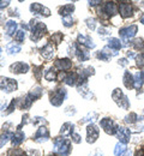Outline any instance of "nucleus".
Segmentation results:
<instances>
[{
  "instance_id": "bb28decb",
  "label": "nucleus",
  "mask_w": 144,
  "mask_h": 156,
  "mask_svg": "<svg viewBox=\"0 0 144 156\" xmlns=\"http://www.w3.org/2000/svg\"><path fill=\"white\" fill-rule=\"evenodd\" d=\"M30 98H33V101H35V100H37V98H41L42 95V89L40 87H37V88H34V89H31V91L28 94Z\"/></svg>"
},
{
  "instance_id": "2f4dec72",
  "label": "nucleus",
  "mask_w": 144,
  "mask_h": 156,
  "mask_svg": "<svg viewBox=\"0 0 144 156\" xmlns=\"http://www.w3.org/2000/svg\"><path fill=\"white\" fill-rule=\"evenodd\" d=\"M109 47H111V48H114V49L117 51V49H120L121 43H120V41H119V40L111 39L109 40Z\"/></svg>"
},
{
  "instance_id": "72a5a7b5",
  "label": "nucleus",
  "mask_w": 144,
  "mask_h": 156,
  "mask_svg": "<svg viewBox=\"0 0 144 156\" xmlns=\"http://www.w3.org/2000/svg\"><path fill=\"white\" fill-rule=\"evenodd\" d=\"M16 105H17V100H15V98H13V100L11 101V103H10V106H9L7 108H6L7 111L5 112V114H10V113H12V112H13V109L16 108Z\"/></svg>"
},
{
  "instance_id": "37998d69",
  "label": "nucleus",
  "mask_w": 144,
  "mask_h": 156,
  "mask_svg": "<svg viewBox=\"0 0 144 156\" xmlns=\"http://www.w3.org/2000/svg\"><path fill=\"white\" fill-rule=\"evenodd\" d=\"M99 34H100V35H106V34H107V31H106L104 29H102V28H100V30H99Z\"/></svg>"
},
{
  "instance_id": "0eeeda50",
  "label": "nucleus",
  "mask_w": 144,
  "mask_h": 156,
  "mask_svg": "<svg viewBox=\"0 0 144 156\" xmlns=\"http://www.w3.org/2000/svg\"><path fill=\"white\" fill-rule=\"evenodd\" d=\"M30 11L33 13H35V15H41V16H44V17H48L51 15V11L47 7L42 6L41 4H39V2H33L30 5Z\"/></svg>"
},
{
  "instance_id": "a19ab883",
  "label": "nucleus",
  "mask_w": 144,
  "mask_h": 156,
  "mask_svg": "<svg viewBox=\"0 0 144 156\" xmlns=\"http://www.w3.org/2000/svg\"><path fill=\"white\" fill-rule=\"evenodd\" d=\"M71 137H72V140H73L75 143H81V140H82V139H81V136L77 135V133H75V132L71 135Z\"/></svg>"
},
{
  "instance_id": "9b49d317",
  "label": "nucleus",
  "mask_w": 144,
  "mask_h": 156,
  "mask_svg": "<svg viewBox=\"0 0 144 156\" xmlns=\"http://www.w3.org/2000/svg\"><path fill=\"white\" fill-rule=\"evenodd\" d=\"M55 67H58L59 70H62V71L70 70V69L72 67V61L67 58L58 59V60L55 61Z\"/></svg>"
},
{
  "instance_id": "412c9836",
  "label": "nucleus",
  "mask_w": 144,
  "mask_h": 156,
  "mask_svg": "<svg viewBox=\"0 0 144 156\" xmlns=\"http://www.w3.org/2000/svg\"><path fill=\"white\" fill-rule=\"evenodd\" d=\"M16 29H17V23L15 20H9L6 23V25H5V30H6V35L7 36L13 35V33L16 31Z\"/></svg>"
},
{
  "instance_id": "c03bdc74",
  "label": "nucleus",
  "mask_w": 144,
  "mask_h": 156,
  "mask_svg": "<svg viewBox=\"0 0 144 156\" xmlns=\"http://www.w3.org/2000/svg\"><path fill=\"white\" fill-rule=\"evenodd\" d=\"M119 64H121V65H126V60H125V59H121V60H119Z\"/></svg>"
},
{
  "instance_id": "c85d7f7f",
  "label": "nucleus",
  "mask_w": 144,
  "mask_h": 156,
  "mask_svg": "<svg viewBox=\"0 0 144 156\" xmlns=\"http://www.w3.org/2000/svg\"><path fill=\"white\" fill-rule=\"evenodd\" d=\"M12 136H13V133H12V132H4V133L1 135V137H0V148H1V147H4V145L9 142L10 137L12 138Z\"/></svg>"
},
{
  "instance_id": "6e6552de",
  "label": "nucleus",
  "mask_w": 144,
  "mask_h": 156,
  "mask_svg": "<svg viewBox=\"0 0 144 156\" xmlns=\"http://www.w3.org/2000/svg\"><path fill=\"white\" fill-rule=\"evenodd\" d=\"M97 138H99V129L93 124L88 125V127H86V142L94 143Z\"/></svg>"
},
{
  "instance_id": "393cba45",
  "label": "nucleus",
  "mask_w": 144,
  "mask_h": 156,
  "mask_svg": "<svg viewBox=\"0 0 144 156\" xmlns=\"http://www.w3.org/2000/svg\"><path fill=\"white\" fill-rule=\"evenodd\" d=\"M6 51H7L9 54H16V53L21 52V46L17 44V43H15V42H11V43L7 44Z\"/></svg>"
},
{
  "instance_id": "a878e982",
  "label": "nucleus",
  "mask_w": 144,
  "mask_h": 156,
  "mask_svg": "<svg viewBox=\"0 0 144 156\" xmlns=\"http://www.w3.org/2000/svg\"><path fill=\"white\" fill-rule=\"evenodd\" d=\"M124 83H125V87L126 88H132L133 87V83H135V79L131 76L130 72H125V76H124Z\"/></svg>"
},
{
  "instance_id": "a18cd8bd",
  "label": "nucleus",
  "mask_w": 144,
  "mask_h": 156,
  "mask_svg": "<svg viewBox=\"0 0 144 156\" xmlns=\"http://www.w3.org/2000/svg\"><path fill=\"white\" fill-rule=\"evenodd\" d=\"M99 2H100V1H90L89 4H90V5H96V4H99Z\"/></svg>"
},
{
  "instance_id": "de8ad7c7",
  "label": "nucleus",
  "mask_w": 144,
  "mask_h": 156,
  "mask_svg": "<svg viewBox=\"0 0 144 156\" xmlns=\"http://www.w3.org/2000/svg\"><path fill=\"white\" fill-rule=\"evenodd\" d=\"M0 53H1V48H0Z\"/></svg>"
},
{
  "instance_id": "5701e85b",
  "label": "nucleus",
  "mask_w": 144,
  "mask_h": 156,
  "mask_svg": "<svg viewBox=\"0 0 144 156\" xmlns=\"http://www.w3.org/2000/svg\"><path fill=\"white\" fill-rule=\"evenodd\" d=\"M73 10H75V6L72 5V4H68V5H65V6H62L61 9L59 10V13L64 16V17H66V16H71V13L73 12Z\"/></svg>"
},
{
  "instance_id": "f257e3e1",
  "label": "nucleus",
  "mask_w": 144,
  "mask_h": 156,
  "mask_svg": "<svg viewBox=\"0 0 144 156\" xmlns=\"http://www.w3.org/2000/svg\"><path fill=\"white\" fill-rule=\"evenodd\" d=\"M54 150L60 156H67L71 153V142L66 138L58 137L54 139Z\"/></svg>"
},
{
  "instance_id": "ddd939ff",
  "label": "nucleus",
  "mask_w": 144,
  "mask_h": 156,
  "mask_svg": "<svg viewBox=\"0 0 144 156\" xmlns=\"http://www.w3.org/2000/svg\"><path fill=\"white\" fill-rule=\"evenodd\" d=\"M119 11H120V15L123 16L124 18H127V17H130V16L132 15V7H131V5L127 4V2L120 4Z\"/></svg>"
},
{
  "instance_id": "aec40b11",
  "label": "nucleus",
  "mask_w": 144,
  "mask_h": 156,
  "mask_svg": "<svg viewBox=\"0 0 144 156\" xmlns=\"http://www.w3.org/2000/svg\"><path fill=\"white\" fill-rule=\"evenodd\" d=\"M78 42L83 46L88 47V48H94L95 47V43H93V40L88 37V36H84V35H78Z\"/></svg>"
},
{
  "instance_id": "f704fd0d",
  "label": "nucleus",
  "mask_w": 144,
  "mask_h": 156,
  "mask_svg": "<svg viewBox=\"0 0 144 156\" xmlns=\"http://www.w3.org/2000/svg\"><path fill=\"white\" fill-rule=\"evenodd\" d=\"M24 39H25V33L24 31H22V30H19V31H17V34L15 35V40L17 41V42H23L24 41Z\"/></svg>"
},
{
  "instance_id": "4c0bfd02",
  "label": "nucleus",
  "mask_w": 144,
  "mask_h": 156,
  "mask_svg": "<svg viewBox=\"0 0 144 156\" xmlns=\"http://www.w3.org/2000/svg\"><path fill=\"white\" fill-rule=\"evenodd\" d=\"M132 44L135 46L136 49H143L144 48V43H143V40H136L132 42Z\"/></svg>"
},
{
  "instance_id": "423d86ee",
  "label": "nucleus",
  "mask_w": 144,
  "mask_h": 156,
  "mask_svg": "<svg viewBox=\"0 0 144 156\" xmlns=\"http://www.w3.org/2000/svg\"><path fill=\"white\" fill-rule=\"evenodd\" d=\"M113 100L123 108H128V101H127V98L121 93L120 89H115V91L113 93Z\"/></svg>"
},
{
  "instance_id": "1a4fd4ad",
  "label": "nucleus",
  "mask_w": 144,
  "mask_h": 156,
  "mask_svg": "<svg viewBox=\"0 0 144 156\" xmlns=\"http://www.w3.org/2000/svg\"><path fill=\"white\" fill-rule=\"evenodd\" d=\"M10 71L12 72V73H17V75H19V73H25V72H28L29 71V65L28 64H25V62H15V64H12L11 66H10Z\"/></svg>"
},
{
  "instance_id": "9d476101",
  "label": "nucleus",
  "mask_w": 144,
  "mask_h": 156,
  "mask_svg": "<svg viewBox=\"0 0 144 156\" xmlns=\"http://www.w3.org/2000/svg\"><path fill=\"white\" fill-rule=\"evenodd\" d=\"M48 138H49V131H48V129L41 126V127L36 131V133H35V136H34V140L37 142V143H43V142H46Z\"/></svg>"
},
{
  "instance_id": "c756f323",
  "label": "nucleus",
  "mask_w": 144,
  "mask_h": 156,
  "mask_svg": "<svg viewBox=\"0 0 144 156\" xmlns=\"http://www.w3.org/2000/svg\"><path fill=\"white\" fill-rule=\"evenodd\" d=\"M7 156H25L24 151L22 149H18V148H12L9 150L7 153Z\"/></svg>"
},
{
  "instance_id": "cd10ccee",
  "label": "nucleus",
  "mask_w": 144,
  "mask_h": 156,
  "mask_svg": "<svg viewBox=\"0 0 144 156\" xmlns=\"http://www.w3.org/2000/svg\"><path fill=\"white\" fill-rule=\"evenodd\" d=\"M44 78H46V80H48V82H53V80H55V79L58 78V75H57V72L54 71V69L52 67V69H49V70L44 73Z\"/></svg>"
},
{
  "instance_id": "79ce46f5",
  "label": "nucleus",
  "mask_w": 144,
  "mask_h": 156,
  "mask_svg": "<svg viewBox=\"0 0 144 156\" xmlns=\"http://www.w3.org/2000/svg\"><path fill=\"white\" fill-rule=\"evenodd\" d=\"M9 4H10V1H0V10L5 9L6 6H9Z\"/></svg>"
},
{
  "instance_id": "f3484780",
  "label": "nucleus",
  "mask_w": 144,
  "mask_h": 156,
  "mask_svg": "<svg viewBox=\"0 0 144 156\" xmlns=\"http://www.w3.org/2000/svg\"><path fill=\"white\" fill-rule=\"evenodd\" d=\"M65 83L67 84V85H75L76 83H77V80H79V76H78V73L77 72H71V73H67L66 75V77H65Z\"/></svg>"
},
{
  "instance_id": "c9c22d12",
  "label": "nucleus",
  "mask_w": 144,
  "mask_h": 156,
  "mask_svg": "<svg viewBox=\"0 0 144 156\" xmlns=\"http://www.w3.org/2000/svg\"><path fill=\"white\" fill-rule=\"evenodd\" d=\"M42 66H36V67H34V75H35V77L36 79H41V76H42Z\"/></svg>"
},
{
  "instance_id": "4468645a",
  "label": "nucleus",
  "mask_w": 144,
  "mask_h": 156,
  "mask_svg": "<svg viewBox=\"0 0 144 156\" xmlns=\"http://www.w3.org/2000/svg\"><path fill=\"white\" fill-rule=\"evenodd\" d=\"M31 103H33V98H30L29 95H26V96H24V98H17V105H18V107H19V108H23V109L29 108V107L31 106Z\"/></svg>"
},
{
  "instance_id": "473e14b6",
  "label": "nucleus",
  "mask_w": 144,
  "mask_h": 156,
  "mask_svg": "<svg viewBox=\"0 0 144 156\" xmlns=\"http://www.w3.org/2000/svg\"><path fill=\"white\" fill-rule=\"evenodd\" d=\"M62 23H64V25L65 27H72V24H73V18H72V16H66V17H64L62 18Z\"/></svg>"
},
{
  "instance_id": "ea45409f",
  "label": "nucleus",
  "mask_w": 144,
  "mask_h": 156,
  "mask_svg": "<svg viewBox=\"0 0 144 156\" xmlns=\"http://www.w3.org/2000/svg\"><path fill=\"white\" fill-rule=\"evenodd\" d=\"M34 124H35V125H36V124H47V121H46L43 118L36 117V118H34Z\"/></svg>"
},
{
  "instance_id": "7ed1b4c3",
  "label": "nucleus",
  "mask_w": 144,
  "mask_h": 156,
  "mask_svg": "<svg viewBox=\"0 0 144 156\" xmlns=\"http://www.w3.org/2000/svg\"><path fill=\"white\" fill-rule=\"evenodd\" d=\"M66 90L64 88H60V89H57V90H53L49 93V101L53 106L55 107H59L61 106L62 102L65 101V98H66Z\"/></svg>"
},
{
  "instance_id": "49530a36",
  "label": "nucleus",
  "mask_w": 144,
  "mask_h": 156,
  "mask_svg": "<svg viewBox=\"0 0 144 156\" xmlns=\"http://www.w3.org/2000/svg\"><path fill=\"white\" fill-rule=\"evenodd\" d=\"M95 156H102V154H100V153H96V155Z\"/></svg>"
},
{
  "instance_id": "a211bd4d",
  "label": "nucleus",
  "mask_w": 144,
  "mask_h": 156,
  "mask_svg": "<svg viewBox=\"0 0 144 156\" xmlns=\"http://www.w3.org/2000/svg\"><path fill=\"white\" fill-rule=\"evenodd\" d=\"M24 138H25V135L22 132L21 130H18V131L15 132L13 136H12V145H13V147L19 145L21 143L24 142Z\"/></svg>"
},
{
  "instance_id": "58836bf2",
  "label": "nucleus",
  "mask_w": 144,
  "mask_h": 156,
  "mask_svg": "<svg viewBox=\"0 0 144 156\" xmlns=\"http://www.w3.org/2000/svg\"><path fill=\"white\" fill-rule=\"evenodd\" d=\"M86 24H88L89 29H91V30H94V29H95V20H93V18L86 20Z\"/></svg>"
},
{
  "instance_id": "6ab92c4d",
  "label": "nucleus",
  "mask_w": 144,
  "mask_h": 156,
  "mask_svg": "<svg viewBox=\"0 0 144 156\" xmlns=\"http://www.w3.org/2000/svg\"><path fill=\"white\" fill-rule=\"evenodd\" d=\"M104 11L108 16H114L118 13V6L115 2H107L104 5Z\"/></svg>"
},
{
  "instance_id": "dca6fc26",
  "label": "nucleus",
  "mask_w": 144,
  "mask_h": 156,
  "mask_svg": "<svg viewBox=\"0 0 144 156\" xmlns=\"http://www.w3.org/2000/svg\"><path fill=\"white\" fill-rule=\"evenodd\" d=\"M73 48H75V53H73V55H76L79 61H84V60L89 59V53H88L86 51H84V49H82V48H78L76 44H73Z\"/></svg>"
},
{
  "instance_id": "b1692460",
  "label": "nucleus",
  "mask_w": 144,
  "mask_h": 156,
  "mask_svg": "<svg viewBox=\"0 0 144 156\" xmlns=\"http://www.w3.org/2000/svg\"><path fill=\"white\" fill-rule=\"evenodd\" d=\"M73 125L71 122H65L61 126V130H60V133L64 136H67V135H72L73 133Z\"/></svg>"
},
{
  "instance_id": "f8f14e48",
  "label": "nucleus",
  "mask_w": 144,
  "mask_h": 156,
  "mask_svg": "<svg viewBox=\"0 0 144 156\" xmlns=\"http://www.w3.org/2000/svg\"><path fill=\"white\" fill-rule=\"evenodd\" d=\"M136 31H137V27L136 25H131V27H127V28L121 29L119 34H120V36L123 39H130V37H132L136 34Z\"/></svg>"
},
{
  "instance_id": "4be33fe9",
  "label": "nucleus",
  "mask_w": 144,
  "mask_h": 156,
  "mask_svg": "<svg viewBox=\"0 0 144 156\" xmlns=\"http://www.w3.org/2000/svg\"><path fill=\"white\" fill-rule=\"evenodd\" d=\"M118 136H119V139L123 142V143H126L130 140V131L125 127H120L118 130Z\"/></svg>"
},
{
  "instance_id": "20e7f679",
  "label": "nucleus",
  "mask_w": 144,
  "mask_h": 156,
  "mask_svg": "<svg viewBox=\"0 0 144 156\" xmlns=\"http://www.w3.org/2000/svg\"><path fill=\"white\" fill-rule=\"evenodd\" d=\"M0 89L5 93H11L17 89V82L7 77H0Z\"/></svg>"
},
{
  "instance_id": "7c9ffc66",
  "label": "nucleus",
  "mask_w": 144,
  "mask_h": 156,
  "mask_svg": "<svg viewBox=\"0 0 144 156\" xmlns=\"http://www.w3.org/2000/svg\"><path fill=\"white\" fill-rule=\"evenodd\" d=\"M125 150H126V148H125L124 143H118V144H117V147H115L114 153H115V155L117 156H120V155H123Z\"/></svg>"
},
{
  "instance_id": "f03ea898",
  "label": "nucleus",
  "mask_w": 144,
  "mask_h": 156,
  "mask_svg": "<svg viewBox=\"0 0 144 156\" xmlns=\"http://www.w3.org/2000/svg\"><path fill=\"white\" fill-rule=\"evenodd\" d=\"M30 27H31V29H33V34H31V36H30V39L33 40L34 42H36V41H39V40L41 39L42 36L46 34V25L41 23V22H39V20H33L30 22Z\"/></svg>"
},
{
  "instance_id": "39448f33",
  "label": "nucleus",
  "mask_w": 144,
  "mask_h": 156,
  "mask_svg": "<svg viewBox=\"0 0 144 156\" xmlns=\"http://www.w3.org/2000/svg\"><path fill=\"white\" fill-rule=\"evenodd\" d=\"M101 127L104 130V132L108 133V135H114V133L118 132V130H119V127L117 126V124H115L113 120L108 119V118L101 120Z\"/></svg>"
},
{
  "instance_id": "e433bc0d",
  "label": "nucleus",
  "mask_w": 144,
  "mask_h": 156,
  "mask_svg": "<svg viewBox=\"0 0 144 156\" xmlns=\"http://www.w3.org/2000/svg\"><path fill=\"white\" fill-rule=\"evenodd\" d=\"M61 40H62L61 33H57V34H54V35L52 36V41H54L55 44H59V43L61 42Z\"/></svg>"
},
{
  "instance_id": "2eb2a0df",
  "label": "nucleus",
  "mask_w": 144,
  "mask_h": 156,
  "mask_svg": "<svg viewBox=\"0 0 144 156\" xmlns=\"http://www.w3.org/2000/svg\"><path fill=\"white\" fill-rule=\"evenodd\" d=\"M41 55L44 59L53 58V55H54V48H53V46H52L51 43L46 44V46L42 48V49H41Z\"/></svg>"
}]
</instances>
